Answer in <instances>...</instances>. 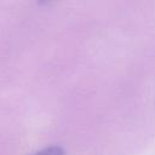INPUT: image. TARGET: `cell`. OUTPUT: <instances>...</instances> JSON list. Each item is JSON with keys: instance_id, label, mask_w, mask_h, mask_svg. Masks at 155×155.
Instances as JSON below:
<instances>
[{"instance_id": "cell-1", "label": "cell", "mask_w": 155, "mask_h": 155, "mask_svg": "<svg viewBox=\"0 0 155 155\" xmlns=\"http://www.w3.org/2000/svg\"><path fill=\"white\" fill-rule=\"evenodd\" d=\"M33 155H64V151L61 147H48Z\"/></svg>"}, {"instance_id": "cell-2", "label": "cell", "mask_w": 155, "mask_h": 155, "mask_svg": "<svg viewBox=\"0 0 155 155\" xmlns=\"http://www.w3.org/2000/svg\"><path fill=\"white\" fill-rule=\"evenodd\" d=\"M48 1H50V0H39V2H42V4H44V2H48Z\"/></svg>"}]
</instances>
